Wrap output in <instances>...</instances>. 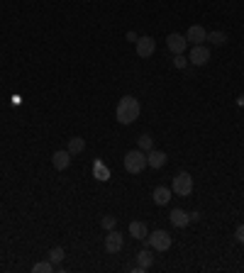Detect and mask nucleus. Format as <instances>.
Returning a JSON list of instances; mask_svg holds the SVG:
<instances>
[{
  "label": "nucleus",
  "instance_id": "f257e3e1",
  "mask_svg": "<svg viewBox=\"0 0 244 273\" xmlns=\"http://www.w3.org/2000/svg\"><path fill=\"white\" fill-rule=\"evenodd\" d=\"M139 113H142V108H139V100L132 96H125L120 103H117V110H115V115H117V122L120 125H132L137 117H139Z\"/></svg>",
  "mask_w": 244,
  "mask_h": 273
},
{
  "label": "nucleus",
  "instance_id": "4468645a",
  "mask_svg": "<svg viewBox=\"0 0 244 273\" xmlns=\"http://www.w3.org/2000/svg\"><path fill=\"white\" fill-rule=\"evenodd\" d=\"M137 266H142L144 271L154 266V256H151V251H149V249H142V251H137Z\"/></svg>",
  "mask_w": 244,
  "mask_h": 273
},
{
  "label": "nucleus",
  "instance_id": "393cba45",
  "mask_svg": "<svg viewBox=\"0 0 244 273\" xmlns=\"http://www.w3.org/2000/svg\"><path fill=\"white\" fill-rule=\"evenodd\" d=\"M234 234H237V241H239V244H244V225L237 227V232H234Z\"/></svg>",
  "mask_w": 244,
  "mask_h": 273
},
{
  "label": "nucleus",
  "instance_id": "20e7f679",
  "mask_svg": "<svg viewBox=\"0 0 244 273\" xmlns=\"http://www.w3.org/2000/svg\"><path fill=\"white\" fill-rule=\"evenodd\" d=\"M171 193L181 195V198L193 193V178H191V173H186V171L176 173V176H174V183H171Z\"/></svg>",
  "mask_w": 244,
  "mask_h": 273
},
{
  "label": "nucleus",
  "instance_id": "f03ea898",
  "mask_svg": "<svg viewBox=\"0 0 244 273\" xmlns=\"http://www.w3.org/2000/svg\"><path fill=\"white\" fill-rule=\"evenodd\" d=\"M146 168V154L142 149H132L125 154V171L127 173H142Z\"/></svg>",
  "mask_w": 244,
  "mask_h": 273
},
{
  "label": "nucleus",
  "instance_id": "2eb2a0df",
  "mask_svg": "<svg viewBox=\"0 0 244 273\" xmlns=\"http://www.w3.org/2000/svg\"><path fill=\"white\" fill-rule=\"evenodd\" d=\"M83 149H86V139H83V137H71V139H68V154H71V156L83 154Z\"/></svg>",
  "mask_w": 244,
  "mask_h": 273
},
{
  "label": "nucleus",
  "instance_id": "f3484780",
  "mask_svg": "<svg viewBox=\"0 0 244 273\" xmlns=\"http://www.w3.org/2000/svg\"><path fill=\"white\" fill-rule=\"evenodd\" d=\"M93 171H96L98 180H108V178H110V171H108V166H105L103 161H96V163H93Z\"/></svg>",
  "mask_w": 244,
  "mask_h": 273
},
{
  "label": "nucleus",
  "instance_id": "5701e85b",
  "mask_svg": "<svg viewBox=\"0 0 244 273\" xmlns=\"http://www.w3.org/2000/svg\"><path fill=\"white\" fill-rule=\"evenodd\" d=\"M174 66H176V68H186V66H188V61L183 59V54H176V59H174Z\"/></svg>",
  "mask_w": 244,
  "mask_h": 273
},
{
  "label": "nucleus",
  "instance_id": "f8f14e48",
  "mask_svg": "<svg viewBox=\"0 0 244 273\" xmlns=\"http://www.w3.org/2000/svg\"><path fill=\"white\" fill-rule=\"evenodd\" d=\"M169 217H171V225L174 227H179V229H183V227H188V222H191V217H188V212H186V210H174V212H171V215H169Z\"/></svg>",
  "mask_w": 244,
  "mask_h": 273
},
{
  "label": "nucleus",
  "instance_id": "6e6552de",
  "mask_svg": "<svg viewBox=\"0 0 244 273\" xmlns=\"http://www.w3.org/2000/svg\"><path fill=\"white\" fill-rule=\"evenodd\" d=\"M122 246H125L122 234L115 232V229H110V234L105 237V251H108V254H117V251H122Z\"/></svg>",
  "mask_w": 244,
  "mask_h": 273
},
{
  "label": "nucleus",
  "instance_id": "9b49d317",
  "mask_svg": "<svg viewBox=\"0 0 244 273\" xmlns=\"http://www.w3.org/2000/svg\"><path fill=\"white\" fill-rule=\"evenodd\" d=\"M164 163H166V154H164V151H159V149L146 151V166H151V168H161Z\"/></svg>",
  "mask_w": 244,
  "mask_h": 273
},
{
  "label": "nucleus",
  "instance_id": "9d476101",
  "mask_svg": "<svg viewBox=\"0 0 244 273\" xmlns=\"http://www.w3.org/2000/svg\"><path fill=\"white\" fill-rule=\"evenodd\" d=\"M51 163H54L56 171H66V168L71 166V154H68V149H59V151H54Z\"/></svg>",
  "mask_w": 244,
  "mask_h": 273
},
{
  "label": "nucleus",
  "instance_id": "ddd939ff",
  "mask_svg": "<svg viewBox=\"0 0 244 273\" xmlns=\"http://www.w3.org/2000/svg\"><path fill=\"white\" fill-rule=\"evenodd\" d=\"M130 234L134 239H146V234H149V229H146L144 222H139V220H134L130 222Z\"/></svg>",
  "mask_w": 244,
  "mask_h": 273
},
{
  "label": "nucleus",
  "instance_id": "7ed1b4c3",
  "mask_svg": "<svg viewBox=\"0 0 244 273\" xmlns=\"http://www.w3.org/2000/svg\"><path fill=\"white\" fill-rule=\"evenodd\" d=\"M144 244L149 249H154V251H169V249H171V234L164 232V229H156V232L146 234Z\"/></svg>",
  "mask_w": 244,
  "mask_h": 273
},
{
  "label": "nucleus",
  "instance_id": "4be33fe9",
  "mask_svg": "<svg viewBox=\"0 0 244 273\" xmlns=\"http://www.w3.org/2000/svg\"><path fill=\"white\" fill-rule=\"evenodd\" d=\"M100 225H103V229H108V232H110V229H115V225H117V220H115L113 215H105V217L100 220Z\"/></svg>",
  "mask_w": 244,
  "mask_h": 273
},
{
  "label": "nucleus",
  "instance_id": "b1692460",
  "mask_svg": "<svg viewBox=\"0 0 244 273\" xmlns=\"http://www.w3.org/2000/svg\"><path fill=\"white\" fill-rule=\"evenodd\" d=\"M188 217H191V222H200V220H203V212L195 210V212H188Z\"/></svg>",
  "mask_w": 244,
  "mask_h": 273
},
{
  "label": "nucleus",
  "instance_id": "6ab92c4d",
  "mask_svg": "<svg viewBox=\"0 0 244 273\" xmlns=\"http://www.w3.org/2000/svg\"><path fill=\"white\" fill-rule=\"evenodd\" d=\"M64 256H66L64 246H54V249L49 251V261H51V263H61V261H64Z\"/></svg>",
  "mask_w": 244,
  "mask_h": 273
},
{
  "label": "nucleus",
  "instance_id": "412c9836",
  "mask_svg": "<svg viewBox=\"0 0 244 273\" xmlns=\"http://www.w3.org/2000/svg\"><path fill=\"white\" fill-rule=\"evenodd\" d=\"M208 42H212V44H217V47H222V44L227 42V34H225V32H220V30H217V32H210V34H208Z\"/></svg>",
  "mask_w": 244,
  "mask_h": 273
},
{
  "label": "nucleus",
  "instance_id": "a211bd4d",
  "mask_svg": "<svg viewBox=\"0 0 244 273\" xmlns=\"http://www.w3.org/2000/svg\"><path fill=\"white\" fill-rule=\"evenodd\" d=\"M137 149H142V151H151V149H154V137H151V134H142V137H139V142H137Z\"/></svg>",
  "mask_w": 244,
  "mask_h": 273
},
{
  "label": "nucleus",
  "instance_id": "1a4fd4ad",
  "mask_svg": "<svg viewBox=\"0 0 244 273\" xmlns=\"http://www.w3.org/2000/svg\"><path fill=\"white\" fill-rule=\"evenodd\" d=\"M186 39H188L191 44H203V42L208 39V32H205L203 25H191L188 32H186Z\"/></svg>",
  "mask_w": 244,
  "mask_h": 273
},
{
  "label": "nucleus",
  "instance_id": "423d86ee",
  "mask_svg": "<svg viewBox=\"0 0 244 273\" xmlns=\"http://www.w3.org/2000/svg\"><path fill=\"white\" fill-rule=\"evenodd\" d=\"M134 44H137V56H142V59H149V56L156 51V42H154V37H149V34L139 37Z\"/></svg>",
  "mask_w": 244,
  "mask_h": 273
},
{
  "label": "nucleus",
  "instance_id": "dca6fc26",
  "mask_svg": "<svg viewBox=\"0 0 244 273\" xmlns=\"http://www.w3.org/2000/svg\"><path fill=\"white\" fill-rule=\"evenodd\" d=\"M154 203H156V205H166V203H169V200H171V191H169V188H164V186H159V188H154Z\"/></svg>",
  "mask_w": 244,
  "mask_h": 273
},
{
  "label": "nucleus",
  "instance_id": "39448f33",
  "mask_svg": "<svg viewBox=\"0 0 244 273\" xmlns=\"http://www.w3.org/2000/svg\"><path fill=\"white\" fill-rule=\"evenodd\" d=\"M166 47H169V51L176 56V54H183V51H186V47H188V39H186V34L171 32L169 37H166Z\"/></svg>",
  "mask_w": 244,
  "mask_h": 273
},
{
  "label": "nucleus",
  "instance_id": "aec40b11",
  "mask_svg": "<svg viewBox=\"0 0 244 273\" xmlns=\"http://www.w3.org/2000/svg\"><path fill=\"white\" fill-rule=\"evenodd\" d=\"M54 271V263H51V261H39V263H34L32 266V273H51Z\"/></svg>",
  "mask_w": 244,
  "mask_h": 273
},
{
  "label": "nucleus",
  "instance_id": "0eeeda50",
  "mask_svg": "<svg viewBox=\"0 0 244 273\" xmlns=\"http://www.w3.org/2000/svg\"><path fill=\"white\" fill-rule=\"evenodd\" d=\"M208 61H210V49L205 47V44H193V49H191V64L205 66Z\"/></svg>",
  "mask_w": 244,
  "mask_h": 273
},
{
  "label": "nucleus",
  "instance_id": "a878e982",
  "mask_svg": "<svg viewBox=\"0 0 244 273\" xmlns=\"http://www.w3.org/2000/svg\"><path fill=\"white\" fill-rule=\"evenodd\" d=\"M127 39H130V42H137L139 37H137V34H134V32H127Z\"/></svg>",
  "mask_w": 244,
  "mask_h": 273
}]
</instances>
